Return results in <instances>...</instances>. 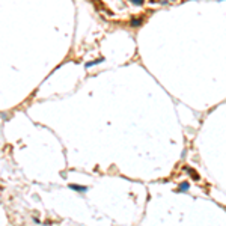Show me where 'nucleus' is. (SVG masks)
<instances>
[{
  "instance_id": "nucleus-1",
  "label": "nucleus",
  "mask_w": 226,
  "mask_h": 226,
  "mask_svg": "<svg viewBox=\"0 0 226 226\" xmlns=\"http://www.w3.org/2000/svg\"><path fill=\"white\" fill-rule=\"evenodd\" d=\"M71 190H76V191H82V193H85V191H88L89 190V187L88 185H77V184H69L68 185Z\"/></svg>"
},
{
  "instance_id": "nucleus-2",
  "label": "nucleus",
  "mask_w": 226,
  "mask_h": 226,
  "mask_svg": "<svg viewBox=\"0 0 226 226\" xmlns=\"http://www.w3.org/2000/svg\"><path fill=\"white\" fill-rule=\"evenodd\" d=\"M188 188H190V182L184 181V182H181V184H180V188H178V191H187Z\"/></svg>"
},
{
  "instance_id": "nucleus-3",
  "label": "nucleus",
  "mask_w": 226,
  "mask_h": 226,
  "mask_svg": "<svg viewBox=\"0 0 226 226\" xmlns=\"http://www.w3.org/2000/svg\"><path fill=\"white\" fill-rule=\"evenodd\" d=\"M130 24H131L133 27H139V26L142 24V20H140V18H133V20L130 21Z\"/></svg>"
},
{
  "instance_id": "nucleus-4",
  "label": "nucleus",
  "mask_w": 226,
  "mask_h": 226,
  "mask_svg": "<svg viewBox=\"0 0 226 226\" xmlns=\"http://www.w3.org/2000/svg\"><path fill=\"white\" fill-rule=\"evenodd\" d=\"M100 62H103V57H100V59H96V60H92V62H88V63H86V68H90V66H93V65H96V63H100Z\"/></svg>"
},
{
  "instance_id": "nucleus-5",
  "label": "nucleus",
  "mask_w": 226,
  "mask_h": 226,
  "mask_svg": "<svg viewBox=\"0 0 226 226\" xmlns=\"http://www.w3.org/2000/svg\"><path fill=\"white\" fill-rule=\"evenodd\" d=\"M130 2H131L133 5H139V6H140V5H143V0H130Z\"/></svg>"
},
{
  "instance_id": "nucleus-6",
  "label": "nucleus",
  "mask_w": 226,
  "mask_h": 226,
  "mask_svg": "<svg viewBox=\"0 0 226 226\" xmlns=\"http://www.w3.org/2000/svg\"><path fill=\"white\" fill-rule=\"evenodd\" d=\"M220 2H222V0H220Z\"/></svg>"
}]
</instances>
